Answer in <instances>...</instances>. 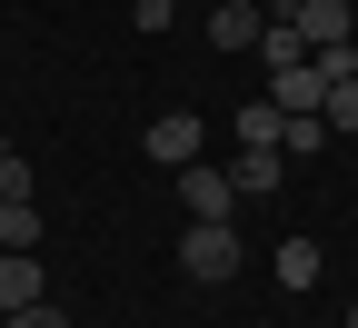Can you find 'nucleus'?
I'll use <instances>...</instances> for the list:
<instances>
[{"instance_id": "f257e3e1", "label": "nucleus", "mask_w": 358, "mask_h": 328, "mask_svg": "<svg viewBox=\"0 0 358 328\" xmlns=\"http://www.w3.org/2000/svg\"><path fill=\"white\" fill-rule=\"evenodd\" d=\"M179 278H199V289L239 278V229L229 219H189V229H179Z\"/></svg>"}, {"instance_id": "f03ea898", "label": "nucleus", "mask_w": 358, "mask_h": 328, "mask_svg": "<svg viewBox=\"0 0 358 328\" xmlns=\"http://www.w3.org/2000/svg\"><path fill=\"white\" fill-rule=\"evenodd\" d=\"M268 20H289L308 50H358V10H348V0H279Z\"/></svg>"}, {"instance_id": "7ed1b4c3", "label": "nucleus", "mask_w": 358, "mask_h": 328, "mask_svg": "<svg viewBox=\"0 0 358 328\" xmlns=\"http://www.w3.org/2000/svg\"><path fill=\"white\" fill-rule=\"evenodd\" d=\"M179 209H189V219H229L239 209V179L209 169V159H189V169H179Z\"/></svg>"}, {"instance_id": "20e7f679", "label": "nucleus", "mask_w": 358, "mask_h": 328, "mask_svg": "<svg viewBox=\"0 0 358 328\" xmlns=\"http://www.w3.org/2000/svg\"><path fill=\"white\" fill-rule=\"evenodd\" d=\"M140 150H150L159 169H189V159H199V120H189V110H159V120L140 129Z\"/></svg>"}, {"instance_id": "39448f33", "label": "nucleus", "mask_w": 358, "mask_h": 328, "mask_svg": "<svg viewBox=\"0 0 358 328\" xmlns=\"http://www.w3.org/2000/svg\"><path fill=\"white\" fill-rule=\"evenodd\" d=\"M259 30H268L259 0H219L209 10V50H259Z\"/></svg>"}, {"instance_id": "423d86ee", "label": "nucleus", "mask_w": 358, "mask_h": 328, "mask_svg": "<svg viewBox=\"0 0 358 328\" xmlns=\"http://www.w3.org/2000/svg\"><path fill=\"white\" fill-rule=\"evenodd\" d=\"M30 299H50L40 259H30V249H0V318H10V308H30Z\"/></svg>"}, {"instance_id": "0eeeda50", "label": "nucleus", "mask_w": 358, "mask_h": 328, "mask_svg": "<svg viewBox=\"0 0 358 328\" xmlns=\"http://www.w3.org/2000/svg\"><path fill=\"white\" fill-rule=\"evenodd\" d=\"M319 269H329V249H319V239H279V259H268V278H279L289 299H299V289H319Z\"/></svg>"}, {"instance_id": "6e6552de", "label": "nucleus", "mask_w": 358, "mask_h": 328, "mask_svg": "<svg viewBox=\"0 0 358 328\" xmlns=\"http://www.w3.org/2000/svg\"><path fill=\"white\" fill-rule=\"evenodd\" d=\"M308 60H319V50H308L289 20H268V30H259V70H268V80H289V70H308Z\"/></svg>"}, {"instance_id": "1a4fd4ad", "label": "nucleus", "mask_w": 358, "mask_h": 328, "mask_svg": "<svg viewBox=\"0 0 358 328\" xmlns=\"http://www.w3.org/2000/svg\"><path fill=\"white\" fill-rule=\"evenodd\" d=\"M329 139H338V129H329L319 110H289V120H279V159H319Z\"/></svg>"}, {"instance_id": "9d476101", "label": "nucleus", "mask_w": 358, "mask_h": 328, "mask_svg": "<svg viewBox=\"0 0 358 328\" xmlns=\"http://www.w3.org/2000/svg\"><path fill=\"white\" fill-rule=\"evenodd\" d=\"M279 169H289L279 150H239V159H229V179H239V199H268V190H279Z\"/></svg>"}, {"instance_id": "9b49d317", "label": "nucleus", "mask_w": 358, "mask_h": 328, "mask_svg": "<svg viewBox=\"0 0 358 328\" xmlns=\"http://www.w3.org/2000/svg\"><path fill=\"white\" fill-rule=\"evenodd\" d=\"M279 120H289V110H279V100L259 90V100L239 110V150H279Z\"/></svg>"}, {"instance_id": "f8f14e48", "label": "nucleus", "mask_w": 358, "mask_h": 328, "mask_svg": "<svg viewBox=\"0 0 358 328\" xmlns=\"http://www.w3.org/2000/svg\"><path fill=\"white\" fill-rule=\"evenodd\" d=\"M40 239V209L30 199H0V249H30Z\"/></svg>"}, {"instance_id": "ddd939ff", "label": "nucleus", "mask_w": 358, "mask_h": 328, "mask_svg": "<svg viewBox=\"0 0 358 328\" xmlns=\"http://www.w3.org/2000/svg\"><path fill=\"white\" fill-rule=\"evenodd\" d=\"M10 328H70V318H60V299H30V308H10Z\"/></svg>"}, {"instance_id": "4468645a", "label": "nucleus", "mask_w": 358, "mask_h": 328, "mask_svg": "<svg viewBox=\"0 0 358 328\" xmlns=\"http://www.w3.org/2000/svg\"><path fill=\"white\" fill-rule=\"evenodd\" d=\"M40 179H30V159H0V199H30Z\"/></svg>"}, {"instance_id": "2eb2a0df", "label": "nucleus", "mask_w": 358, "mask_h": 328, "mask_svg": "<svg viewBox=\"0 0 358 328\" xmlns=\"http://www.w3.org/2000/svg\"><path fill=\"white\" fill-rule=\"evenodd\" d=\"M129 20H140V30H169V0H129Z\"/></svg>"}, {"instance_id": "dca6fc26", "label": "nucleus", "mask_w": 358, "mask_h": 328, "mask_svg": "<svg viewBox=\"0 0 358 328\" xmlns=\"http://www.w3.org/2000/svg\"><path fill=\"white\" fill-rule=\"evenodd\" d=\"M0 159H10V139H0Z\"/></svg>"}, {"instance_id": "f3484780", "label": "nucleus", "mask_w": 358, "mask_h": 328, "mask_svg": "<svg viewBox=\"0 0 358 328\" xmlns=\"http://www.w3.org/2000/svg\"><path fill=\"white\" fill-rule=\"evenodd\" d=\"M348 328H358V308H348Z\"/></svg>"}, {"instance_id": "a211bd4d", "label": "nucleus", "mask_w": 358, "mask_h": 328, "mask_svg": "<svg viewBox=\"0 0 358 328\" xmlns=\"http://www.w3.org/2000/svg\"><path fill=\"white\" fill-rule=\"evenodd\" d=\"M0 328H10V318H0Z\"/></svg>"}]
</instances>
